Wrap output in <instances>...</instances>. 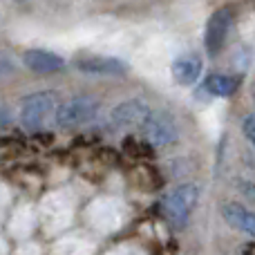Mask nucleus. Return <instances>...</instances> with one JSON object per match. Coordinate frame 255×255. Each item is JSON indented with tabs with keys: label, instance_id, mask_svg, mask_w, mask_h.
<instances>
[{
	"label": "nucleus",
	"instance_id": "423d86ee",
	"mask_svg": "<svg viewBox=\"0 0 255 255\" xmlns=\"http://www.w3.org/2000/svg\"><path fill=\"white\" fill-rule=\"evenodd\" d=\"M150 112V108L145 106L141 99H130L124 101L112 110L110 115V124L119 130H128V128H139L141 121L145 119V115Z\"/></svg>",
	"mask_w": 255,
	"mask_h": 255
},
{
	"label": "nucleus",
	"instance_id": "4468645a",
	"mask_svg": "<svg viewBox=\"0 0 255 255\" xmlns=\"http://www.w3.org/2000/svg\"><path fill=\"white\" fill-rule=\"evenodd\" d=\"M4 126H9V110L0 103V128H4Z\"/></svg>",
	"mask_w": 255,
	"mask_h": 255
},
{
	"label": "nucleus",
	"instance_id": "6e6552de",
	"mask_svg": "<svg viewBox=\"0 0 255 255\" xmlns=\"http://www.w3.org/2000/svg\"><path fill=\"white\" fill-rule=\"evenodd\" d=\"M22 63L27 70L36 72V74H54L65 67V61L49 49H27L22 54Z\"/></svg>",
	"mask_w": 255,
	"mask_h": 255
},
{
	"label": "nucleus",
	"instance_id": "dca6fc26",
	"mask_svg": "<svg viewBox=\"0 0 255 255\" xmlns=\"http://www.w3.org/2000/svg\"><path fill=\"white\" fill-rule=\"evenodd\" d=\"M16 2H20V4H25V2H29V0H16Z\"/></svg>",
	"mask_w": 255,
	"mask_h": 255
},
{
	"label": "nucleus",
	"instance_id": "9b49d317",
	"mask_svg": "<svg viewBox=\"0 0 255 255\" xmlns=\"http://www.w3.org/2000/svg\"><path fill=\"white\" fill-rule=\"evenodd\" d=\"M240 79L238 76H229V74H208L204 81V90L211 97H231L238 90Z\"/></svg>",
	"mask_w": 255,
	"mask_h": 255
},
{
	"label": "nucleus",
	"instance_id": "7ed1b4c3",
	"mask_svg": "<svg viewBox=\"0 0 255 255\" xmlns=\"http://www.w3.org/2000/svg\"><path fill=\"white\" fill-rule=\"evenodd\" d=\"M101 110V103L92 97H72L67 101L58 103L54 117H56V126L63 130H74V128L90 124Z\"/></svg>",
	"mask_w": 255,
	"mask_h": 255
},
{
	"label": "nucleus",
	"instance_id": "0eeeda50",
	"mask_svg": "<svg viewBox=\"0 0 255 255\" xmlns=\"http://www.w3.org/2000/svg\"><path fill=\"white\" fill-rule=\"evenodd\" d=\"M76 70L88 74H108V76H124L128 74V65L121 58L115 56H79L74 61Z\"/></svg>",
	"mask_w": 255,
	"mask_h": 255
},
{
	"label": "nucleus",
	"instance_id": "f8f14e48",
	"mask_svg": "<svg viewBox=\"0 0 255 255\" xmlns=\"http://www.w3.org/2000/svg\"><path fill=\"white\" fill-rule=\"evenodd\" d=\"M124 148H126V152H132V157H148V152L152 154V148H150L145 141L139 143L136 139H126Z\"/></svg>",
	"mask_w": 255,
	"mask_h": 255
},
{
	"label": "nucleus",
	"instance_id": "2eb2a0df",
	"mask_svg": "<svg viewBox=\"0 0 255 255\" xmlns=\"http://www.w3.org/2000/svg\"><path fill=\"white\" fill-rule=\"evenodd\" d=\"M244 255H253V244H247V249H244Z\"/></svg>",
	"mask_w": 255,
	"mask_h": 255
},
{
	"label": "nucleus",
	"instance_id": "ddd939ff",
	"mask_svg": "<svg viewBox=\"0 0 255 255\" xmlns=\"http://www.w3.org/2000/svg\"><path fill=\"white\" fill-rule=\"evenodd\" d=\"M242 130H244V136L249 141H255V117L253 115H247L242 121Z\"/></svg>",
	"mask_w": 255,
	"mask_h": 255
},
{
	"label": "nucleus",
	"instance_id": "39448f33",
	"mask_svg": "<svg viewBox=\"0 0 255 255\" xmlns=\"http://www.w3.org/2000/svg\"><path fill=\"white\" fill-rule=\"evenodd\" d=\"M235 13L231 7H222L217 11H213V16L206 22V34H204V45H206L208 56H217L222 52V47L226 45L229 31L233 27Z\"/></svg>",
	"mask_w": 255,
	"mask_h": 255
},
{
	"label": "nucleus",
	"instance_id": "20e7f679",
	"mask_svg": "<svg viewBox=\"0 0 255 255\" xmlns=\"http://www.w3.org/2000/svg\"><path fill=\"white\" fill-rule=\"evenodd\" d=\"M58 94L56 92H34L29 97L22 99L20 106V124L27 128V130H38L45 121L52 117V112L56 110L58 106Z\"/></svg>",
	"mask_w": 255,
	"mask_h": 255
},
{
	"label": "nucleus",
	"instance_id": "9d476101",
	"mask_svg": "<svg viewBox=\"0 0 255 255\" xmlns=\"http://www.w3.org/2000/svg\"><path fill=\"white\" fill-rule=\"evenodd\" d=\"M199 74H202V58L199 54H181L172 61V76L179 85H193L197 83Z\"/></svg>",
	"mask_w": 255,
	"mask_h": 255
},
{
	"label": "nucleus",
	"instance_id": "f257e3e1",
	"mask_svg": "<svg viewBox=\"0 0 255 255\" xmlns=\"http://www.w3.org/2000/svg\"><path fill=\"white\" fill-rule=\"evenodd\" d=\"M199 199V188L195 184H181L172 188L166 197L161 199V213L166 222L175 231H184L188 226V220L193 215Z\"/></svg>",
	"mask_w": 255,
	"mask_h": 255
},
{
	"label": "nucleus",
	"instance_id": "1a4fd4ad",
	"mask_svg": "<svg viewBox=\"0 0 255 255\" xmlns=\"http://www.w3.org/2000/svg\"><path fill=\"white\" fill-rule=\"evenodd\" d=\"M220 213L231 229L240 231V233H247V235H255V217L249 208L242 206V204L224 202L220 208Z\"/></svg>",
	"mask_w": 255,
	"mask_h": 255
},
{
	"label": "nucleus",
	"instance_id": "f03ea898",
	"mask_svg": "<svg viewBox=\"0 0 255 255\" xmlns=\"http://www.w3.org/2000/svg\"><path fill=\"white\" fill-rule=\"evenodd\" d=\"M139 132L150 148H166V145H172L179 141L177 121L172 119L170 112L163 110H150L145 115V119L141 121Z\"/></svg>",
	"mask_w": 255,
	"mask_h": 255
}]
</instances>
